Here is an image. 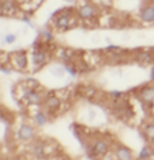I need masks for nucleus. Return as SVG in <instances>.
Returning a JSON list of instances; mask_svg holds the SVG:
<instances>
[{
	"mask_svg": "<svg viewBox=\"0 0 154 160\" xmlns=\"http://www.w3.org/2000/svg\"><path fill=\"white\" fill-rule=\"evenodd\" d=\"M12 64L18 70H23L27 66V58H26V51H17L12 56Z\"/></svg>",
	"mask_w": 154,
	"mask_h": 160,
	"instance_id": "f257e3e1",
	"label": "nucleus"
},
{
	"mask_svg": "<svg viewBox=\"0 0 154 160\" xmlns=\"http://www.w3.org/2000/svg\"><path fill=\"white\" fill-rule=\"evenodd\" d=\"M46 62V53L41 47L38 48H34L33 51V63H34V68H40L45 64Z\"/></svg>",
	"mask_w": 154,
	"mask_h": 160,
	"instance_id": "f03ea898",
	"label": "nucleus"
},
{
	"mask_svg": "<svg viewBox=\"0 0 154 160\" xmlns=\"http://www.w3.org/2000/svg\"><path fill=\"white\" fill-rule=\"evenodd\" d=\"M55 26H56V29H59L60 32H65L70 26H71V17H70L68 14L61 12L60 15L55 19Z\"/></svg>",
	"mask_w": 154,
	"mask_h": 160,
	"instance_id": "7ed1b4c3",
	"label": "nucleus"
},
{
	"mask_svg": "<svg viewBox=\"0 0 154 160\" xmlns=\"http://www.w3.org/2000/svg\"><path fill=\"white\" fill-rule=\"evenodd\" d=\"M34 136H36V130L30 125H22L19 130H18V138L22 141H29L31 138H34Z\"/></svg>",
	"mask_w": 154,
	"mask_h": 160,
	"instance_id": "20e7f679",
	"label": "nucleus"
},
{
	"mask_svg": "<svg viewBox=\"0 0 154 160\" xmlns=\"http://www.w3.org/2000/svg\"><path fill=\"white\" fill-rule=\"evenodd\" d=\"M91 151H93L97 156H105L106 153H108V151H109V147H108V144H106V141L97 140L96 142H94L93 148H91Z\"/></svg>",
	"mask_w": 154,
	"mask_h": 160,
	"instance_id": "39448f33",
	"label": "nucleus"
},
{
	"mask_svg": "<svg viewBox=\"0 0 154 160\" xmlns=\"http://www.w3.org/2000/svg\"><path fill=\"white\" fill-rule=\"evenodd\" d=\"M79 17L82 19H91L94 15H96V7L90 6V4H85L79 8Z\"/></svg>",
	"mask_w": 154,
	"mask_h": 160,
	"instance_id": "423d86ee",
	"label": "nucleus"
},
{
	"mask_svg": "<svg viewBox=\"0 0 154 160\" xmlns=\"http://www.w3.org/2000/svg\"><path fill=\"white\" fill-rule=\"evenodd\" d=\"M115 155L119 160H131L132 159V152L126 147H120L115 151Z\"/></svg>",
	"mask_w": 154,
	"mask_h": 160,
	"instance_id": "0eeeda50",
	"label": "nucleus"
},
{
	"mask_svg": "<svg viewBox=\"0 0 154 160\" xmlns=\"http://www.w3.org/2000/svg\"><path fill=\"white\" fill-rule=\"evenodd\" d=\"M23 97L27 100V103H30V104H40L41 103V96L33 89H27Z\"/></svg>",
	"mask_w": 154,
	"mask_h": 160,
	"instance_id": "6e6552de",
	"label": "nucleus"
},
{
	"mask_svg": "<svg viewBox=\"0 0 154 160\" xmlns=\"http://www.w3.org/2000/svg\"><path fill=\"white\" fill-rule=\"evenodd\" d=\"M141 19L143 22H154V7H146L141 12Z\"/></svg>",
	"mask_w": 154,
	"mask_h": 160,
	"instance_id": "1a4fd4ad",
	"label": "nucleus"
},
{
	"mask_svg": "<svg viewBox=\"0 0 154 160\" xmlns=\"http://www.w3.org/2000/svg\"><path fill=\"white\" fill-rule=\"evenodd\" d=\"M141 99L145 101V103H152L154 100V88L153 86H147L142 90L141 93Z\"/></svg>",
	"mask_w": 154,
	"mask_h": 160,
	"instance_id": "9d476101",
	"label": "nucleus"
},
{
	"mask_svg": "<svg viewBox=\"0 0 154 160\" xmlns=\"http://www.w3.org/2000/svg\"><path fill=\"white\" fill-rule=\"evenodd\" d=\"M17 11V6L12 0H4L2 3V12L4 14H14Z\"/></svg>",
	"mask_w": 154,
	"mask_h": 160,
	"instance_id": "9b49d317",
	"label": "nucleus"
},
{
	"mask_svg": "<svg viewBox=\"0 0 154 160\" xmlns=\"http://www.w3.org/2000/svg\"><path fill=\"white\" fill-rule=\"evenodd\" d=\"M33 153H34L36 156H37V158H45V153H44V152H45V144L44 142H36L34 145H33Z\"/></svg>",
	"mask_w": 154,
	"mask_h": 160,
	"instance_id": "f8f14e48",
	"label": "nucleus"
},
{
	"mask_svg": "<svg viewBox=\"0 0 154 160\" xmlns=\"http://www.w3.org/2000/svg\"><path fill=\"white\" fill-rule=\"evenodd\" d=\"M138 62L141 64H147V63H150V62L153 60V56H152V53L150 52H147V51H143V52H139L138 53Z\"/></svg>",
	"mask_w": 154,
	"mask_h": 160,
	"instance_id": "ddd939ff",
	"label": "nucleus"
},
{
	"mask_svg": "<svg viewBox=\"0 0 154 160\" xmlns=\"http://www.w3.org/2000/svg\"><path fill=\"white\" fill-rule=\"evenodd\" d=\"M46 105H48L49 108H57L59 105H60V99H59L57 96L51 94L48 99H46Z\"/></svg>",
	"mask_w": 154,
	"mask_h": 160,
	"instance_id": "4468645a",
	"label": "nucleus"
},
{
	"mask_svg": "<svg viewBox=\"0 0 154 160\" xmlns=\"http://www.w3.org/2000/svg\"><path fill=\"white\" fill-rule=\"evenodd\" d=\"M34 121L38 126H44L48 122V118H46V115L44 114V112H37V114L34 115Z\"/></svg>",
	"mask_w": 154,
	"mask_h": 160,
	"instance_id": "2eb2a0df",
	"label": "nucleus"
},
{
	"mask_svg": "<svg viewBox=\"0 0 154 160\" xmlns=\"http://www.w3.org/2000/svg\"><path fill=\"white\" fill-rule=\"evenodd\" d=\"M138 158L139 159H150L152 158V151H150V148H147V147L142 148V151L139 152Z\"/></svg>",
	"mask_w": 154,
	"mask_h": 160,
	"instance_id": "dca6fc26",
	"label": "nucleus"
},
{
	"mask_svg": "<svg viewBox=\"0 0 154 160\" xmlns=\"http://www.w3.org/2000/svg\"><path fill=\"white\" fill-rule=\"evenodd\" d=\"M145 133H146V136H147V138H150V140H153V141H154V125L146 126Z\"/></svg>",
	"mask_w": 154,
	"mask_h": 160,
	"instance_id": "f3484780",
	"label": "nucleus"
},
{
	"mask_svg": "<svg viewBox=\"0 0 154 160\" xmlns=\"http://www.w3.org/2000/svg\"><path fill=\"white\" fill-rule=\"evenodd\" d=\"M64 68H65V71H67L68 74L71 75V77H75V75H76V68L72 66V64L65 63V64H64Z\"/></svg>",
	"mask_w": 154,
	"mask_h": 160,
	"instance_id": "a211bd4d",
	"label": "nucleus"
},
{
	"mask_svg": "<svg viewBox=\"0 0 154 160\" xmlns=\"http://www.w3.org/2000/svg\"><path fill=\"white\" fill-rule=\"evenodd\" d=\"M64 70H65V68H61V67H52L51 72H52L53 75H56V77H63Z\"/></svg>",
	"mask_w": 154,
	"mask_h": 160,
	"instance_id": "6ab92c4d",
	"label": "nucleus"
},
{
	"mask_svg": "<svg viewBox=\"0 0 154 160\" xmlns=\"http://www.w3.org/2000/svg\"><path fill=\"white\" fill-rule=\"evenodd\" d=\"M41 36L46 40V41H52L53 40V34L51 33V30H48V29H44V30L41 32Z\"/></svg>",
	"mask_w": 154,
	"mask_h": 160,
	"instance_id": "aec40b11",
	"label": "nucleus"
},
{
	"mask_svg": "<svg viewBox=\"0 0 154 160\" xmlns=\"http://www.w3.org/2000/svg\"><path fill=\"white\" fill-rule=\"evenodd\" d=\"M15 40H17L15 34H6V36H4V38H3V41L7 42V44H12V42L15 41Z\"/></svg>",
	"mask_w": 154,
	"mask_h": 160,
	"instance_id": "412c9836",
	"label": "nucleus"
},
{
	"mask_svg": "<svg viewBox=\"0 0 154 160\" xmlns=\"http://www.w3.org/2000/svg\"><path fill=\"white\" fill-rule=\"evenodd\" d=\"M0 70H2V72H4L6 75H8V74H10V70H8V68H7L6 66H2V68H0Z\"/></svg>",
	"mask_w": 154,
	"mask_h": 160,
	"instance_id": "4be33fe9",
	"label": "nucleus"
},
{
	"mask_svg": "<svg viewBox=\"0 0 154 160\" xmlns=\"http://www.w3.org/2000/svg\"><path fill=\"white\" fill-rule=\"evenodd\" d=\"M22 21H23V22H26V23L29 25V26H33L31 21H30V19H29V18H27V17H23V19H22Z\"/></svg>",
	"mask_w": 154,
	"mask_h": 160,
	"instance_id": "5701e85b",
	"label": "nucleus"
},
{
	"mask_svg": "<svg viewBox=\"0 0 154 160\" xmlns=\"http://www.w3.org/2000/svg\"><path fill=\"white\" fill-rule=\"evenodd\" d=\"M111 96H113L115 99H119V97L122 96V93H120V92H112V93H111Z\"/></svg>",
	"mask_w": 154,
	"mask_h": 160,
	"instance_id": "b1692460",
	"label": "nucleus"
},
{
	"mask_svg": "<svg viewBox=\"0 0 154 160\" xmlns=\"http://www.w3.org/2000/svg\"><path fill=\"white\" fill-rule=\"evenodd\" d=\"M150 79H153V81H154V66L152 67V72H150Z\"/></svg>",
	"mask_w": 154,
	"mask_h": 160,
	"instance_id": "393cba45",
	"label": "nucleus"
},
{
	"mask_svg": "<svg viewBox=\"0 0 154 160\" xmlns=\"http://www.w3.org/2000/svg\"><path fill=\"white\" fill-rule=\"evenodd\" d=\"M89 116H91V119H93V116H94V112H93V111H90V112H89Z\"/></svg>",
	"mask_w": 154,
	"mask_h": 160,
	"instance_id": "a878e982",
	"label": "nucleus"
},
{
	"mask_svg": "<svg viewBox=\"0 0 154 160\" xmlns=\"http://www.w3.org/2000/svg\"><path fill=\"white\" fill-rule=\"evenodd\" d=\"M67 2H72V0H67Z\"/></svg>",
	"mask_w": 154,
	"mask_h": 160,
	"instance_id": "bb28decb",
	"label": "nucleus"
}]
</instances>
